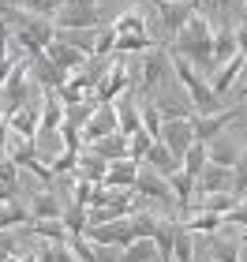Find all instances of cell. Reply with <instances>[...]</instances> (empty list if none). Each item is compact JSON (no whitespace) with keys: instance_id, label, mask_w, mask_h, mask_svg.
I'll list each match as a JSON object with an SVG mask.
<instances>
[{"instance_id":"1","label":"cell","mask_w":247,"mask_h":262,"mask_svg":"<svg viewBox=\"0 0 247 262\" xmlns=\"http://www.w3.org/2000/svg\"><path fill=\"white\" fill-rule=\"evenodd\" d=\"M243 154H247V146L232 135V131H221L217 139L206 142V161L210 165H221V169H236V165L243 161Z\"/></svg>"},{"instance_id":"2","label":"cell","mask_w":247,"mask_h":262,"mask_svg":"<svg viewBox=\"0 0 247 262\" xmlns=\"http://www.w3.org/2000/svg\"><path fill=\"white\" fill-rule=\"evenodd\" d=\"M154 11H158V23H161V30H165V38H176L180 34V27L187 19H191V4H184V0H154Z\"/></svg>"},{"instance_id":"3","label":"cell","mask_w":247,"mask_h":262,"mask_svg":"<svg viewBox=\"0 0 247 262\" xmlns=\"http://www.w3.org/2000/svg\"><path fill=\"white\" fill-rule=\"evenodd\" d=\"M158 142H161V146L172 154L176 161H180L184 154H187V146L195 142L191 120H165V124H161V139H158Z\"/></svg>"},{"instance_id":"4","label":"cell","mask_w":247,"mask_h":262,"mask_svg":"<svg viewBox=\"0 0 247 262\" xmlns=\"http://www.w3.org/2000/svg\"><path fill=\"white\" fill-rule=\"evenodd\" d=\"M113 131H120L116 127V109L113 105H98V109L90 113V120L82 124V142H86V146H94V142L98 139H105V135H113Z\"/></svg>"},{"instance_id":"5","label":"cell","mask_w":247,"mask_h":262,"mask_svg":"<svg viewBox=\"0 0 247 262\" xmlns=\"http://www.w3.org/2000/svg\"><path fill=\"white\" fill-rule=\"evenodd\" d=\"M139 169H143V161H135V158H116V161H109V169H105V180H101V187H113V191L135 187V176H139Z\"/></svg>"},{"instance_id":"6","label":"cell","mask_w":247,"mask_h":262,"mask_svg":"<svg viewBox=\"0 0 247 262\" xmlns=\"http://www.w3.org/2000/svg\"><path fill=\"white\" fill-rule=\"evenodd\" d=\"M45 56H49V64L56 71H64V75H72V71H79L82 64L90 60V56H82L79 49H72V45H64V41H53L49 49H45Z\"/></svg>"},{"instance_id":"7","label":"cell","mask_w":247,"mask_h":262,"mask_svg":"<svg viewBox=\"0 0 247 262\" xmlns=\"http://www.w3.org/2000/svg\"><path fill=\"white\" fill-rule=\"evenodd\" d=\"M232 184H236V169H221V165H210L198 172V187H203V195H214V191H232Z\"/></svg>"},{"instance_id":"8","label":"cell","mask_w":247,"mask_h":262,"mask_svg":"<svg viewBox=\"0 0 247 262\" xmlns=\"http://www.w3.org/2000/svg\"><path fill=\"white\" fill-rule=\"evenodd\" d=\"M143 161H146V169H154V172H161V176H172L176 169H180V161H176L172 154L161 146V142H150V150H146Z\"/></svg>"},{"instance_id":"9","label":"cell","mask_w":247,"mask_h":262,"mask_svg":"<svg viewBox=\"0 0 247 262\" xmlns=\"http://www.w3.org/2000/svg\"><path fill=\"white\" fill-rule=\"evenodd\" d=\"M86 150H94L98 158H105V161H116V158H127V139L120 135V131H113V135H105V139H98L94 146H86Z\"/></svg>"},{"instance_id":"10","label":"cell","mask_w":247,"mask_h":262,"mask_svg":"<svg viewBox=\"0 0 247 262\" xmlns=\"http://www.w3.org/2000/svg\"><path fill=\"white\" fill-rule=\"evenodd\" d=\"M180 169L191 176V180H198V172L206 169V142H198V139H195L191 146H187V154L180 158Z\"/></svg>"},{"instance_id":"11","label":"cell","mask_w":247,"mask_h":262,"mask_svg":"<svg viewBox=\"0 0 247 262\" xmlns=\"http://www.w3.org/2000/svg\"><path fill=\"white\" fill-rule=\"evenodd\" d=\"M113 53H116V30H113V27H98V34H94V53H90V60H109Z\"/></svg>"},{"instance_id":"12","label":"cell","mask_w":247,"mask_h":262,"mask_svg":"<svg viewBox=\"0 0 247 262\" xmlns=\"http://www.w3.org/2000/svg\"><path fill=\"white\" fill-rule=\"evenodd\" d=\"M19 8L30 11V15H38V19H56L60 0H19Z\"/></svg>"},{"instance_id":"13","label":"cell","mask_w":247,"mask_h":262,"mask_svg":"<svg viewBox=\"0 0 247 262\" xmlns=\"http://www.w3.org/2000/svg\"><path fill=\"white\" fill-rule=\"evenodd\" d=\"M4 124H8V120H4V113H0V127H4Z\"/></svg>"},{"instance_id":"14","label":"cell","mask_w":247,"mask_h":262,"mask_svg":"<svg viewBox=\"0 0 247 262\" xmlns=\"http://www.w3.org/2000/svg\"><path fill=\"white\" fill-rule=\"evenodd\" d=\"M240 236H243V240H247V229H243V232H240Z\"/></svg>"},{"instance_id":"15","label":"cell","mask_w":247,"mask_h":262,"mask_svg":"<svg viewBox=\"0 0 247 262\" xmlns=\"http://www.w3.org/2000/svg\"><path fill=\"white\" fill-rule=\"evenodd\" d=\"M184 4H195V0H184Z\"/></svg>"},{"instance_id":"16","label":"cell","mask_w":247,"mask_h":262,"mask_svg":"<svg viewBox=\"0 0 247 262\" xmlns=\"http://www.w3.org/2000/svg\"><path fill=\"white\" fill-rule=\"evenodd\" d=\"M139 4H143V0H139Z\"/></svg>"},{"instance_id":"17","label":"cell","mask_w":247,"mask_h":262,"mask_svg":"<svg viewBox=\"0 0 247 262\" xmlns=\"http://www.w3.org/2000/svg\"><path fill=\"white\" fill-rule=\"evenodd\" d=\"M15 4H19V0H15Z\"/></svg>"}]
</instances>
